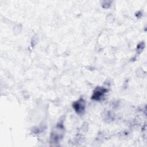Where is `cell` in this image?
Instances as JSON below:
<instances>
[{
	"instance_id": "obj_1",
	"label": "cell",
	"mask_w": 147,
	"mask_h": 147,
	"mask_svg": "<svg viewBox=\"0 0 147 147\" xmlns=\"http://www.w3.org/2000/svg\"><path fill=\"white\" fill-rule=\"evenodd\" d=\"M73 107H74L75 110L78 112V113H80L84 110V101L83 100H79L77 102H75L73 104Z\"/></svg>"
},
{
	"instance_id": "obj_2",
	"label": "cell",
	"mask_w": 147,
	"mask_h": 147,
	"mask_svg": "<svg viewBox=\"0 0 147 147\" xmlns=\"http://www.w3.org/2000/svg\"><path fill=\"white\" fill-rule=\"evenodd\" d=\"M106 90L103 88H98L95 91H94L93 96H92V99L98 100L103 95V94L105 92Z\"/></svg>"
}]
</instances>
